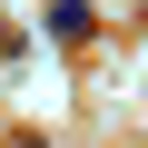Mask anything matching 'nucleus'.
Listing matches in <instances>:
<instances>
[{"mask_svg":"<svg viewBox=\"0 0 148 148\" xmlns=\"http://www.w3.org/2000/svg\"><path fill=\"white\" fill-rule=\"evenodd\" d=\"M40 30H49V49H69V59H79V49L99 40V0H49V10H40Z\"/></svg>","mask_w":148,"mask_h":148,"instance_id":"obj_1","label":"nucleus"},{"mask_svg":"<svg viewBox=\"0 0 148 148\" xmlns=\"http://www.w3.org/2000/svg\"><path fill=\"white\" fill-rule=\"evenodd\" d=\"M20 49H30V40H20V30H10V20H0V59H20Z\"/></svg>","mask_w":148,"mask_h":148,"instance_id":"obj_2","label":"nucleus"},{"mask_svg":"<svg viewBox=\"0 0 148 148\" xmlns=\"http://www.w3.org/2000/svg\"><path fill=\"white\" fill-rule=\"evenodd\" d=\"M99 10H128V0H99Z\"/></svg>","mask_w":148,"mask_h":148,"instance_id":"obj_3","label":"nucleus"}]
</instances>
